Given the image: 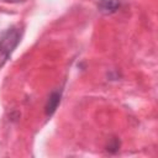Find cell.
Masks as SVG:
<instances>
[{"label": "cell", "mask_w": 158, "mask_h": 158, "mask_svg": "<svg viewBox=\"0 0 158 158\" xmlns=\"http://www.w3.org/2000/svg\"><path fill=\"white\" fill-rule=\"evenodd\" d=\"M23 28L20 25H14L5 30L0 36V68L5 65V63L11 57L15 48L19 46L22 38Z\"/></svg>", "instance_id": "obj_1"}, {"label": "cell", "mask_w": 158, "mask_h": 158, "mask_svg": "<svg viewBox=\"0 0 158 158\" xmlns=\"http://www.w3.org/2000/svg\"><path fill=\"white\" fill-rule=\"evenodd\" d=\"M62 94H63L62 89H56V90L51 91V94L48 95L46 105H44V114L47 117H51L57 111V109L60 104V100H62Z\"/></svg>", "instance_id": "obj_2"}, {"label": "cell", "mask_w": 158, "mask_h": 158, "mask_svg": "<svg viewBox=\"0 0 158 158\" xmlns=\"http://www.w3.org/2000/svg\"><path fill=\"white\" fill-rule=\"evenodd\" d=\"M98 10L104 15H112L121 7V0H99Z\"/></svg>", "instance_id": "obj_3"}, {"label": "cell", "mask_w": 158, "mask_h": 158, "mask_svg": "<svg viewBox=\"0 0 158 158\" xmlns=\"http://www.w3.org/2000/svg\"><path fill=\"white\" fill-rule=\"evenodd\" d=\"M118 149H120V139L116 138V137H112V138L109 141L107 146H106V151H107L109 153L114 154V153L118 152Z\"/></svg>", "instance_id": "obj_4"}, {"label": "cell", "mask_w": 158, "mask_h": 158, "mask_svg": "<svg viewBox=\"0 0 158 158\" xmlns=\"http://www.w3.org/2000/svg\"><path fill=\"white\" fill-rule=\"evenodd\" d=\"M5 2H9V4H19V2H23L26 0H4Z\"/></svg>", "instance_id": "obj_5"}]
</instances>
